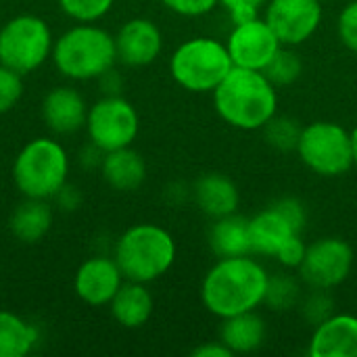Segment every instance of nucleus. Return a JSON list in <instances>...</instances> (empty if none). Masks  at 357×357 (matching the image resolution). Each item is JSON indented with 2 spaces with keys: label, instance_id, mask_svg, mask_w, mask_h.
<instances>
[{
  "label": "nucleus",
  "instance_id": "f257e3e1",
  "mask_svg": "<svg viewBox=\"0 0 357 357\" xmlns=\"http://www.w3.org/2000/svg\"><path fill=\"white\" fill-rule=\"evenodd\" d=\"M270 272L257 255L220 257L203 276L201 301L215 318L255 312L264 305Z\"/></svg>",
  "mask_w": 357,
  "mask_h": 357
},
{
  "label": "nucleus",
  "instance_id": "f03ea898",
  "mask_svg": "<svg viewBox=\"0 0 357 357\" xmlns=\"http://www.w3.org/2000/svg\"><path fill=\"white\" fill-rule=\"evenodd\" d=\"M211 96L220 119L241 132H257L278 113V88L264 71L232 67Z\"/></svg>",
  "mask_w": 357,
  "mask_h": 357
},
{
  "label": "nucleus",
  "instance_id": "7ed1b4c3",
  "mask_svg": "<svg viewBox=\"0 0 357 357\" xmlns=\"http://www.w3.org/2000/svg\"><path fill=\"white\" fill-rule=\"evenodd\" d=\"M50 59L67 79H100L117 63L115 36L96 23H77L54 40Z\"/></svg>",
  "mask_w": 357,
  "mask_h": 357
},
{
  "label": "nucleus",
  "instance_id": "20e7f679",
  "mask_svg": "<svg viewBox=\"0 0 357 357\" xmlns=\"http://www.w3.org/2000/svg\"><path fill=\"white\" fill-rule=\"evenodd\" d=\"M174 236L157 224H134L119 234L113 247V259L117 261L126 280L151 284L163 278L176 261Z\"/></svg>",
  "mask_w": 357,
  "mask_h": 357
},
{
  "label": "nucleus",
  "instance_id": "39448f33",
  "mask_svg": "<svg viewBox=\"0 0 357 357\" xmlns=\"http://www.w3.org/2000/svg\"><path fill=\"white\" fill-rule=\"evenodd\" d=\"M69 155L65 146L48 136L29 140L13 163V182L23 197L54 199L67 184Z\"/></svg>",
  "mask_w": 357,
  "mask_h": 357
},
{
  "label": "nucleus",
  "instance_id": "423d86ee",
  "mask_svg": "<svg viewBox=\"0 0 357 357\" xmlns=\"http://www.w3.org/2000/svg\"><path fill=\"white\" fill-rule=\"evenodd\" d=\"M232 67L226 42L209 36H197L182 42L169 59V73L174 82L197 94H211Z\"/></svg>",
  "mask_w": 357,
  "mask_h": 357
},
{
  "label": "nucleus",
  "instance_id": "0eeeda50",
  "mask_svg": "<svg viewBox=\"0 0 357 357\" xmlns=\"http://www.w3.org/2000/svg\"><path fill=\"white\" fill-rule=\"evenodd\" d=\"M295 153L310 172L322 178H339L354 167L351 134L337 121L303 126Z\"/></svg>",
  "mask_w": 357,
  "mask_h": 357
},
{
  "label": "nucleus",
  "instance_id": "6e6552de",
  "mask_svg": "<svg viewBox=\"0 0 357 357\" xmlns=\"http://www.w3.org/2000/svg\"><path fill=\"white\" fill-rule=\"evenodd\" d=\"M54 38L38 15H17L0 27V63L21 75L40 69L52 54Z\"/></svg>",
  "mask_w": 357,
  "mask_h": 357
},
{
  "label": "nucleus",
  "instance_id": "1a4fd4ad",
  "mask_svg": "<svg viewBox=\"0 0 357 357\" xmlns=\"http://www.w3.org/2000/svg\"><path fill=\"white\" fill-rule=\"evenodd\" d=\"M138 132V111L121 94H107L88 109L86 134L90 144H94L102 153L132 146Z\"/></svg>",
  "mask_w": 357,
  "mask_h": 357
},
{
  "label": "nucleus",
  "instance_id": "9d476101",
  "mask_svg": "<svg viewBox=\"0 0 357 357\" xmlns=\"http://www.w3.org/2000/svg\"><path fill=\"white\" fill-rule=\"evenodd\" d=\"M356 264L354 247L341 236H322L307 245L297 276L307 289L333 291L341 287Z\"/></svg>",
  "mask_w": 357,
  "mask_h": 357
},
{
  "label": "nucleus",
  "instance_id": "9b49d317",
  "mask_svg": "<svg viewBox=\"0 0 357 357\" xmlns=\"http://www.w3.org/2000/svg\"><path fill=\"white\" fill-rule=\"evenodd\" d=\"M224 42L234 67L255 71H264L282 46L274 29L259 15L236 21Z\"/></svg>",
  "mask_w": 357,
  "mask_h": 357
},
{
  "label": "nucleus",
  "instance_id": "f8f14e48",
  "mask_svg": "<svg viewBox=\"0 0 357 357\" xmlns=\"http://www.w3.org/2000/svg\"><path fill=\"white\" fill-rule=\"evenodd\" d=\"M274 29L282 46L305 44L324 19V2L320 0H268L261 15Z\"/></svg>",
  "mask_w": 357,
  "mask_h": 357
},
{
  "label": "nucleus",
  "instance_id": "ddd939ff",
  "mask_svg": "<svg viewBox=\"0 0 357 357\" xmlns=\"http://www.w3.org/2000/svg\"><path fill=\"white\" fill-rule=\"evenodd\" d=\"M117 63L126 67H146L155 63L163 50V33L153 19L134 17L115 33Z\"/></svg>",
  "mask_w": 357,
  "mask_h": 357
},
{
  "label": "nucleus",
  "instance_id": "4468645a",
  "mask_svg": "<svg viewBox=\"0 0 357 357\" xmlns=\"http://www.w3.org/2000/svg\"><path fill=\"white\" fill-rule=\"evenodd\" d=\"M123 280L126 278L113 257L94 255L77 268L73 276V291L86 305L102 307L111 303Z\"/></svg>",
  "mask_w": 357,
  "mask_h": 357
},
{
  "label": "nucleus",
  "instance_id": "2eb2a0df",
  "mask_svg": "<svg viewBox=\"0 0 357 357\" xmlns=\"http://www.w3.org/2000/svg\"><path fill=\"white\" fill-rule=\"evenodd\" d=\"M88 105L79 90L73 86H54L42 98V119L56 136H71L86 128Z\"/></svg>",
  "mask_w": 357,
  "mask_h": 357
},
{
  "label": "nucleus",
  "instance_id": "dca6fc26",
  "mask_svg": "<svg viewBox=\"0 0 357 357\" xmlns=\"http://www.w3.org/2000/svg\"><path fill=\"white\" fill-rule=\"evenodd\" d=\"M310 357H357V316L333 314L314 326L307 343Z\"/></svg>",
  "mask_w": 357,
  "mask_h": 357
},
{
  "label": "nucleus",
  "instance_id": "f3484780",
  "mask_svg": "<svg viewBox=\"0 0 357 357\" xmlns=\"http://www.w3.org/2000/svg\"><path fill=\"white\" fill-rule=\"evenodd\" d=\"M190 197L197 209L209 220L236 213L241 207V190L236 182L220 172H207L199 176L190 188Z\"/></svg>",
  "mask_w": 357,
  "mask_h": 357
},
{
  "label": "nucleus",
  "instance_id": "a211bd4d",
  "mask_svg": "<svg viewBox=\"0 0 357 357\" xmlns=\"http://www.w3.org/2000/svg\"><path fill=\"white\" fill-rule=\"evenodd\" d=\"M249 232H251L253 255L272 257V259L293 236L303 234V230H299L276 207V203L268 205L266 209H261L253 218H249Z\"/></svg>",
  "mask_w": 357,
  "mask_h": 357
},
{
  "label": "nucleus",
  "instance_id": "6ab92c4d",
  "mask_svg": "<svg viewBox=\"0 0 357 357\" xmlns=\"http://www.w3.org/2000/svg\"><path fill=\"white\" fill-rule=\"evenodd\" d=\"M155 310V299L144 282H134V280H123L119 291L109 303V312L113 320L130 331L142 328Z\"/></svg>",
  "mask_w": 357,
  "mask_h": 357
},
{
  "label": "nucleus",
  "instance_id": "aec40b11",
  "mask_svg": "<svg viewBox=\"0 0 357 357\" xmlns=\"http://www.w3.org/2000/svg\"><path fill=\"white\" fill-rule=\"evenodd\" d=\"M266 337H268V326L266 320L257 314V310L222 318L218 331V339L232 351V356H247L261 349Z\"/></svg>",
  "mask_w": 357,
  "mask_h": 357
},
{
  "label": "nucleus",
  "instance_id": "412c9836",
  "mask_svg": "<svg viewBox=\"0 0 357 357\" xmlns=\"http://www.w3.org/2000/svg\"><path fill=\"white\" fill-rule=\"evenodd\" d=\"M100 174L113 190L132 192L138 190L146 180V161L132 146L109 151L102 155Z\"/></svg>",
  "mask_w": 357,
  "mask_h": 357
},
{
  "label": "nucleus",
  "instance_id": "4be33fe9",
  "mask_svg": "<svg viewBox=\"0 0 357 357\" xmlns=\"http://www.w3.org/2000/svg\"><path fill=\"white\" fill-rule=\"evenodd\" d=\"M207 243L211 253L220 257H238V255H253L251 247V232H249V218L230 213L218 220H211Z\"/></svg>",
  "mask_w": 357,
  "mask_h": 357
},
{
  "label": "nucleus",
  "instance_id": "5701e85b",
  "mask_svg": "<svg viewBox=\"0 0 357 357\" xmlns=\"http://www.w3.org/2000/svg\"><path fill=\"white\" fill-rule=\"evenodd\" d=\"M52 220L54 215L48 199L23 197L8 218V230L19 243L33 245L50 232Z\"/></svg>",
  "mask_w": 357,
  "mask_h": 357
},
{
  "label": "nucleus",
  "instance_id": "b1692460",
  "mask_svg": "<svg viewBox=\"0 0 357 357\" xmlns=\"http://www.w3.org/2000/svg\"><path fill=\"white\" fill-rule=\"evenodd\" d=\"M38 343V328L19 314L0 310V357H25Z\"/></svg>",
  "mask_w": 357,
  "mask_h": 357
},
{
  "label": "nucleus",
  "instance_id": "393cba45",
  "mask_svg": "<svg viewBox=\"0 0 357 357\" xmlns=\"http://www.w3.org/2000/svg\"><path fill=\"white\" fill-rule=\"evenodd\" d=\"M303 287L305 284L301 282V278L291 274V270L280 274H270L264 305H268L274 312H289L293 307H299V301L303 297Z\"/></svg>",
  "mask_w": 357,
  "mask_h": 357
},
{
  "label": "nucleus",
  "instance_id": "a878e982",
  "mask_svg": "<svg viewBox=\"0 0 357 357\" xmlns=\"http://www.w3.org/2000/svg\"><path fill=\"white\" fill-rule=\"evenodd\" d=\"M264 73L276 88H284V86L295 84L301 77L303 61H301L299 52L295 50V46H280V50L268 63Z\"/></svg>",
  "mask_w": 357,
  "mask_h": 357
},
{
  "label": "nucleus",
  "instance_id": "bb28decb",
  "mask_svg": "<svg viewBox=\"0 0 357 357\" xmlns=\"http://www.w3.org/2000/svg\"><path fill=\"white\" fill-rule=\"evenodd\" d=\"M301 130H303V126L297 119L287 117V115H278V113L261 128L266 142L280 153H289V151L297 149Z\"/></svg>",
  "mask_w": 357,
  "mask_h": 357
},
{
  "label": "nucleus",
  "instance_id": "cd10ccee",
  "mask_svg": "<svg viewBox=\"0 0 357 357\" xmlns=\"http://www.w3.org/2000/svg\"><path fill=\"white\" fill-rule=\"evenodd\" d=\"M299 312H301V318L307 324H312V328L322 324L326 318L335 314V301L331 297V291L310 289V293L303 295L299 301Z\"/></svg>",
  "mask_w": 357,
  "mask_h": 357
},
{
  "label": "nucleus",
  "instance_id": "c85d7f7f",
  "mask_svg": "<svg viewBox=\"0 0 357 357\" xmlns=\"http://www.w3.org/2000/svg\"><path fill=\"white\" fill-rule=\"evenodd\" d=\"M115 0H59L61 10L77 23H96L111 8Z\"/></svg>",
  "mask_w": 357,
  "mask_h": 357
},
{
  "label": "nucleus",
  "instance_id": "c756f323",
  "mask_svg": "<svg viewBox=\"0 0 357 357\" xmlns=\"http://www.w3.org/2000/svg\"><path fill=\"white\" fill-rule=\"evenodd\" d=\"M23 96V75L0 63V115L19 105Z\"/></svg>",
  "mask_w": 357,
  "mask_h": 357
},
{
  "label": "nucleus",
  "instance_id": "7c9ffc66",
  "mask_svg": "<svg viewBox=\"0 0 357 357\" xmlns=\"http://www.w3.org/2000/svg\"><path fill=\"white\" fill-rule=\"evenodd\" d=\"M337 36L341 44L357 54V0L347 2L337 19Z\"/></svg>",
  "mask_w": 357,
  "mask_h": 357
},
{
  "label": "nucleus",
  "instance_id": "2f4dec72",
  "mask_svg": "<svg viewBox=\"0 0 357 357\" xmlns=\"http://www.w3.org/2000/svg\"><path fill=\"white\" fill-rule=\"evenodd\" d=\"M163 6L180 17H205L220 6V0H161Z\"/></svg>",
  "mask_w": 357,
  "mask_h": 357
},
{
  "label": "nucleus",
  "instance_id": "473e14b6",
  "mask_svg": "<svg viewBox=\"0 0 357 357\" xmlns=\"http://www.w3.org/2000/svg\"><path fill=\"white\" fill-rule=\"evenodd\" d=\"M305 249H307V243L303 241V234L299 236H293L278 253H276V261L284 268V270H295L301 266L303 261V255H305Z\"/></svg>",
  "mask_w": 357,
  "mask_h": 357
},
{
  "label": "nucleus",
  "instance_id": "72a5a7b5",
  "mask_svg": "<svg viewBox=\"0 0 357 357\" xmlns=\"http://www.w3.org/2000/svg\"><path fill=\"white\" fill-rule=\"evenodd\" d=\"M268 0H220V6H224L228 10V15L232 17V21H245L251 17H257Z\"/></svg>",
  "mask_w": 357,
  "mask_h": 357
},
{
  "label": "nucleus",
  "instance_id": "f704fd0d",
  "mask_svg": "<svg viewBox=\"0 0 357 357\" xmlns=\"http://www.w3.org/2000/svg\"><path fill=\"white\" fill-rule=\"evenodd\" d=\"M190 356L192 357H232V351L220 341V339H215V341H207V343H201L199 347H195L192 351H190Z\"/></svg>",
  "mask_w": 357,
  "mask_h": 357
},
{
  "label": "nucleus",
  "instance_id": "c9c22d12",
  "mask_svg": "<svg viewBox=\"0 0 357 357\" xmlns=\"http://www.w3.org/2000/svg\"><path fill=\"white\" fill-rule=\"evenodd\" d=\"M351 134V155H354V167H357V126L354 130H349Z\"/></svg>",
  "mask_w": 357,
  "mask_h": 357
},
{
  "label": "nucleus",
  "instance_id": "e433bc0d",
  "mask_svg": "<svg viewBox=\"0 0 357 357\" xmlns=\"http://www.w3.org/2000/svg\"><path fill=\"white\" fill-rule=\"evenodd\" d=\"M320 2H331V0H320Z\"/></svg>",
  "mask_w": 357,
  "mask_h": 357
}]
</instances>
